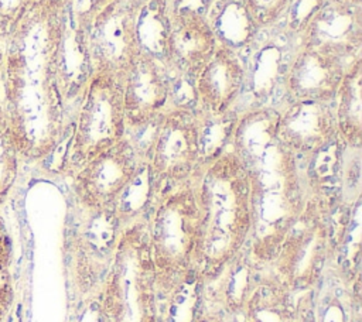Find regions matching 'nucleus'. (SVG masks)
<instances>
[{
	"instance_id": "nucleus-2",
	"label": "nucleus",
	"mask_w": 362,
	"mask_h": 322,
	"mask_svg": "<svg viewBox=\"0 0 362 322\" xmlns=\"http://www.w3.org/2000/svg\"><path fill=\"white\" fill-rule=\"evenodd\" d=\"M277 120L279 106L242 112L230 144L250 182L253 226L249 251L257 264L276 258L307 199L301 160L277 137Z\"/></svg>"
},
{
	"instance_id": "nucleus-11",
	"label": "nucleus",
	"mask_w": 362,
	"mask_h": 322,
	"mask_svg": "<svg viewBox=\"0 0 362 322\" xmlns=\"http://www.w3.org/2000/svg\"><path fill=\"white\" fill-rule=\"evenodd\" d=\"M143 161L126 136L92 158L72 175L74 192L81 208L89 212H109Z\"/></svg>"
},
{
	"instance_id": "nucleus-10",
	"label": "nucleus",
	"mask_w": 362,
	"mask_h": 322,
	"mask_svg": "<svg viewBox=\"0 0 362 322\" xmlns=\"http://www.w3.org/2000/svg\"><path fill=\"white\" fill-rule=\"evenodd\" d=\"M294 52L296 42L280 23L262 28L259 38L239 52L246 68L245 88L235 106L239 113L284 102V78Z\"/></svg>"
},
{
	"instance_id": "nucleus-23",
	"label": "nucleus",
	"mask_w": 362,
	"mask_h": 322,
	"mask_svg": "<svg viewBox=\"0 0 362 322\" xmlns=\"http://www.w3.org/2000/svg\"><path fill=\"white\" fill-rule=\"evenodd\" d=\"M154 203L153 181L148 164L141 162L139 171L127 186L117 196L107 213H110L120 227L133 222L147 219Z\"/></svg>"
},
{
	"instance_id": "nucleus-17",
	"label": "nucleus",
	"mask_w": 362,
	"mask_h": 322,
	"mask_svg": "<svg viewBox=\"0 0 362 322\" xmlns=\"http://www.w3.org/2000/svg\"><path fill=\"white\" fill-rule=\"evenodd\" d=\"M246 80V68L239 52L218 45L215 54L195 80L197 112L222 114L238 105Z\"/></svg>"
},
{
	"instance_id": "nucleus-24",
	"label": "nucleus",
	"mask_w": 362,
	"mask_h": 322,
	"mask_svg": "<svg viewBox=\"0 0 362 322\" xmlns=\"http://www.w3.org/2000/svg\"><path fill=\"white\" fill-rule=\"evenodd\" d=\"M197 113L199 121L201 167L204 168L230 148L240 113L236 109L222 114Z\"/></svg>"
},
{
	"instance_id": "nucleus-22",
	"label": "nucleus",
	"mask_w": 362,
	"mask_h": 322,
	"mask_svg": "<svg viewBox=\"0 0 362 322\" xmlns=\"http://www.w3.org/2000/svg\"><path fill=\"white\" fill-rule=\"evenodd\" d=\"M171 0H141L136 16V37L140 52L165 65L171 34Z\"/></svg>"
},
{
	"instance_id": "nucleus-13",
	"label": "nucleus",
	"mask_w": 362,
	"mask_h": 322,
	"mask_svg": "<svg viewBox=\"0 0 362 322\" xmlns=\"http://www.w3.org/2000/svg\"><path fill=\"white\" fill-rule=\"evenodd\" d=\"M345 62L362 56V6L325 0L296 41Z\"/></svg>"
},
{
	"instance_id": "nucleus-25",
	"label": "nucleus",
	"mask_w": 362,
	"mask_h": 322,
	"mask_svg": "<svg viewBox=\"0 0 362 322\" xmlns=\"http://www.w3.org/2000/svg\"><path fill=\"white\" fill-rule=\"evenodd\" d=\"M20 158L16 140L0 100V199L8 193L17 178Z\"/></svg>"
},
{
	"instance_id": "nucleus-3",
	"label": "nucleus",
	"mask_w": 362,
	"mask_h": 322,
	"mask_svg": "<svg viewBox=\"0 0 362 322\" xmlns=\"http://www.w3.org/2000/svg\"><path fill=\"white\" fill-rule=\"evenodd\" d=\"M199 202L195 278L211 281L243 250L253 226L249 177L232 148L202 168Z\"/></svg>"
},
{
	"instance_id": "nucleus-27",
	"label": "nucleus",
	"mask_w": 362,
	"mask_h": 322,
	"mask_svg": "<svg viewBox=\"0 0 362 322\" xmlns=\"http://www.w3.org/2000/svg\"><path fill=\"white\" fill-rule=\"evenodd\" d=\"M34 0H0V45H6Z\"/></svg>"
},
{
	"instance_id": "nucleus-12",
	"label": "nucleus",
	"mask_w": 362,
	"mask_h": 322,
	"mask_svg": "<svg viewBox=\"0 0 362 322\" xmlns=\"http://www.w3.org/2000/svg\"><path fill=\"white\" fill-rule=\"evenodd\" d=\"M209 1H173L171 34L165 62L170 75H178L195 82L215 54L218 42L205 17Z\"/></svg>"
},
{
	"instance_id": "nucleus-32",
	"label": "nucleus",
	"mask_w": 362,
	"mask_h": 322,
	"mask_svg": "<svg viewBox=\"0 0 362 322\" xmlns=\"http://www.w3.org/2000/svg\"><path fill=\"white\" fill-rule=\"evenodd\" d=\"M331 1H338L345 4H352V6H362V0H331Z\"/></svg>"
},
{
	"instance_id": "nucleus-18",
	"label": "nucleus",
	"mask_w": 362,
	"mask_h": 322,
	"mask_svg": "<svg viewBox=\"0 0 362 322\" xmlns=\"http://www.w3.org/2000/svg\"><path fill=\"white\" fill-rule=\"evenodd\" d=\"M86 212L89 220L81 227L75 240L76 271L83 291L103 281L122 230L110 213Z\"/></svg>"
},
{
	"instance_id": "nucleus-28",
	"label": "nucleus",
	"mask_w": 362,
	"mask_h": 322,
	"mask_svg": "<svg viewBox=\"0 0 362 322\" xmlns=\"http://www.w3.org/2000/svg\"><path fill=\"white\" fill-rule=\"evenodd\" d=\"M246 1L257 24L262 28H269L276 25L281 20L290 3V0H246Z\"/></svg>"
},
{
	"instance_id": "nucleus-4",
	"label": "nucleus",
	"mask_w": 362,
	"mask_h": 322,
	"mask_svg": "<svg viewBox=\"0 0 362 322\" xmlns=\"http://www.w3.org/2000/svg\"><path fill=\"white\" fill-rule=\"evenodd\" d=\"M201 171L156 198L146 219L156 287L161 295H168L184 284L197 280L195 253L201 229Z\"/></svg>"
},
{
	"instance_id": "nucleus-16",
	"label": "nucleus",
	"mask_w": 362,
	"mask_h": 322,
	"mask_svg": "<svg viewBox=\"0 0 362 322\" xmlns=\"http://www.w3.org/2000/svg\"><path fill=\"white\" fill-rule=\"evenodd\" d=\"M348 62L314 48H297L284 78V100L334 102Z\"/></svg>"
},
{
	"instance_id": "nucleus-33",
	"label": "nucleus",
	"mask_w": 362,
	"mask_h": 322,
	"mask_svg": "<svg viewBox=\"0 0 362 322\" xmlns=\"http://www.w3.org/2000/svg\"><path fill=\"white\" fill-rule=\"evenodd\" d=\"M3 58H4V49L0 45V79H1V69H3Z\"/></svg>"
},
{
	"instance_id": "nucleus-8",
	"label": "nucleus",
	"mask_w": 362,
	"mask_h": 322,
	"mask_svg": "<svg viewBox=\"0 0 362 322\" xmlns=\"http://www.w3.org/2000/svg\"><path fill=\"white\" fill-rule=\"evenodd\" d=\"M154 199L191 179L201 167L198 113L185 107H168L157 120L144 153Z\"/></svg>"
},
{
	"instance_id": "nucleus-5",
	"label": "nucleus",
	"mask_w": 362,
	"mask_h": 322,
	"mask_svg": "<svg viewBox=\"0 0 362 322\" xmlns=\"http://www.w3.org/2000/svg\"><path fill=\"white\" fill-rule=\"evenodd\" d=\"M154 266L146 219L122 227L102 281L100 309L109 322H157Z\"/></svg>"
},
{
	"instance_id": "nucleus-15",
	"label": "nucleus",
	"mask_w": 362,
	"mask_h": 322,
	"mask_svg": "<svg viewBox=\"0 0 362 322\" xmlns=\"http://www.w3.org/2000/svg\"><path fill=\"white\" fill-rule=\"evenodd\" d=\"M337 136L332 102L284 100L279 106L277 137L300 160L314 155Z\"/></svg>"
},
{
	"instance_id": "nucleus-7",
	"label": "nucleus",
	"mask_w": 362,
	"mask_h": 322,
	"mask_svg": "<svg viewBox=\"0 0 362 322\" xmlns=\"http://www.w3.org/2000/svg\"><path fill=\"white\" fill-rule=\"evenodd\" d=\"M334 212L314 196L287 230L276 258L273 277L288 290L313 288L328 258L334 236Z\"/></svg>"
},
{
	"instance_id": "nucleus-34",
	"label": "nucleus",
	"mask_w": 362,
	"mask_h": 322,
	"mask_svg": "<svg viewBox=\"0 0 362 322\" xmlns=\"http://www.w3.org/2000/svg\"><path fill=\"white\" fill-rule=\"evenodd\" d=\"M171 1H180V0H171Z\"/></svg>"
},
{
	"instance_id": "nucleus-9",
	"label": "nucleus",
	"mask_w": 362,
	"mask_h": 322,
	"mask_svg": "<svg viewBox=\"0 0 362 322\" xmlns=\"http://www.w3.org/2000/svg\"><path fill=\"white\" fill-rule=\"evenodd\" d=\"M141 0H110L90 13H78L85 30L93 73H112L124 79L140 54L136 16Z\"/></svg>"
},
{
	"instance_id": "nucleus-20",
	"label": "nucleus",
	"mask_w": 362,
	"mask_h": 322,
	"mask_svg": "<svg viewBox=\"0 0 362 322\" xmlns=\"http://www.w3.org/2000/svg\"><path fill=\"white\" fill-rule=\"evenodd\" d=\"M205 17L218 45L236 52L247 49L262 32L246 0H211Z\"/></svg>"
},
{
	"instance_id": "nucleus-31",
	"label": "nucleus",
	"mask_w": 362,
	"mask_h": 322,
	"mask_svg": "<svg viewBox=\"0 0 362 322\" xmlns=\"http://www.w3.org/2000/svg\"><path fill=\"white\" fill-rule=\"evenodd\" d=\"M107 1L110 0H76L74 4H71V7L78 13H90Z\"/></svg>"
},
{
	"instance_id": "nucleus-30",
	"label": "nucleus",
	"mask_w": 362,
	"mask_h": 322,
	"mask_svg": "<svg viewBox=\"0 0 362 322\" xmlns=\"http://www.w3.org/2000/svg\"><path fill=\"white\" fill-rule=\"evenodd\" d=\"M8 253H10V246H8V239L6 233V227L0 219V271L6 270L7 261H8Z\"/></svg>"
},
{
	"instance_id": "nucleus-1",
	"label": "nucleus",
	"mask_w": 362,
	"mask_h": 322,
	"mask_svg": "<svg viewBox=\"0 0 362 322\" xmlns=\"http://www.w3.org/2000/svg\"><path fill=\"white\" fill-rule=\"evenodd\" d=\"M69 0H34L6 42L3 109L21 158L40 161L62 143L66 106L58 56Z\"/></svg>"
},
{
	"instance_id": "nucleus-29",
	"label": "nucleus",
	"mask_w": 362,
	"mask_h": 322,
	"mask_svg": "<svg viewBox=\"0 0 362 322\" xmlns=\"http://www.w3.org/2000/svg\"><path fill=\"white\" fill-rule=\"evenodd\" d=\"M11 301V288L10 281L7 277V271H0V321L3 315L6 314V309L8 308V304Z\"/></svg>"
},
{
	"instance_id": "nucleus-14",
	"label": "nucleus",
	"mask_w": 362,
	"mask_h": 322,
	"mask_svg": "<svg viewBox=\"0 0 362 322\" xmlns=\"http://www.w3.org/2000/svg\"><path fill=\"white\" fill-rule=\"evenodd\" d=\"M170 106L171 83L165 65L140 52L123 79L126 131L154 121Z\"/></svg>"
},
{
	"instance_id": "nucleus-19",
	"label": "nucleus",
	"mask_w": 362,
	"mask_h": 322,
	"mask_svg": "<svg viewBox=\"0 0 362 322\" xmlns=\"http://www.w3.org/2000/svg\"><path fill=\"white\" fill-rule=\"evenodd\" d=\"M92 75L93 68L86 48L85 30L69 6L58 56V82L66 110L69 105L79 103Z\"/></svg>"
},
{
	"instance_id": "nucleus-21",
	"label": "nucleus",
	"mask_w": 362,
	"mask_h": 322,
	"mask_svg": "<svg viewBox=\"0 0 362 322\" xmlns=\"http://www.w3.org/2000/svg\"><path fill=\"white\" fill-rule=\"evenodd\" d=\"M338 137L355 150L362 147V56L348 64L334 97Z\"/></svg>"
},
{
	"instance_id": "nucleus-26",
	"label": "nucleus",
	"mask_w": 362,
	"mask_h": 322,
	"mask_svg": "<svg viewBox=\"0 0 362 322\" xmlns=\"http://www.w3.org/2000/svg\"><path fill=\"white\" fill-rule=\"evenodd\" d=\"M324 1L325 0H290L279 23L293 37L294 42Z\"/></svg>"
},
{
	"instance_id": "nucleus-6",
	"label": "nucleus",
	"mask_w": 362,
	"mask_h": 322,
	"mask_svg": "<svg viewBox=\"0 0 362 322\" xmlns=\"http://www.w3.org/2000/svg\"><path fill=\"white\" fill-rule=\"evenodd\" d=\"M124 136L123 78L96 72L90 76L78 103L61 171L72 177Z\"/></svg>"
}]
</instances>
